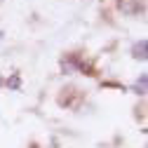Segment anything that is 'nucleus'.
<instances>
[{"label": "nucleus", "mask_w": 148, "mask_h": 148, "mask_svg": "<svg viewBox=\"0 0 148 148\" xmlns=\"http://www.w3.org/2000/svg\"><path fill=\"white\" fill-rule=\"evenodd\" d=\"M0 82H3V80H0Z\"/></svg>", "instance_id": "obj_3"}, {"label": "nucleus", "mask_w": 148, "mask_h": 148, "mask_svg": "<svg viewBox=\"0 0 148 148\" xmlns=\"http://www.w3.org/2000/svg\"><path fill=\"white\" fill-rule=\"evenodd\" d=\"M10 87H19V78H16V75L10 80Z\"/></svg>", "instance_id": "obj_2"}, {"label": "nucleus", "mask_w": 148, "mask_h": 148, "mask_svg": "<svg viewBox=\"0 0 148 148\" xmlns=\"http://www.w3.org/2000/svg\"><path fill=\"white\" fill-rule=\"evenodd\" d=\"M134 57L141 59V61L146 59V40H141L139 45H134Z\"/></svg>", "instance_id": "obj_1"}]
</instances>
